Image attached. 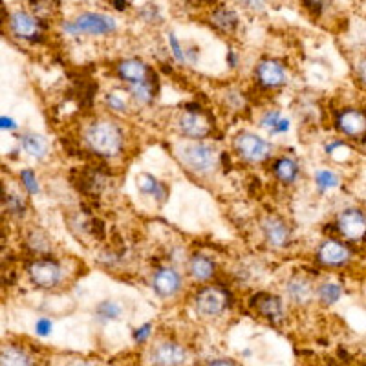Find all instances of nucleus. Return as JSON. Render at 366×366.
Here are the masks:
<instances>
[{"instance_id": "f257e3e1", "label": "nucleus", "mask_w": 366, "mask_h": 366, "mask_svg": "<svg viewBox=\"0 0 366 366\" xmlns=\"http://www.w3.org/2000/svg\"><path fill=\"white\" fill-rule=\"evenodd\" d=\"M84 141L94 154L101 157H113L121 152L123 132L116 123H92L84 132Z\"/></svg>"}, {"instance_id": "f03ea898", "label": "nucleus", "mask_w": 366, "mask_h": 366, "mask_svg": "<svg viewBox=\"0 0 366 366\" xmlns=\"http://www.w3.org/2000/svg\"><path fill=\"white\" fill-rule=\"evenodd\" d=\"M116 28V18L105 13H81L74 21L62 24V30L70 35H109Z\"/></svg>"}, {"instance_id": "7ed1b4c3", "label": "nucleus", "mask_w": 366, "mask_h": 366, "mask_svg": "<svg viewBox=\"0 0 366 366\" xmlns=\"http://www.w3.org/2000/svg\"><path fill=\"white\" fill-rule=\"evenodd\" d=\"M235 148L240 157L249 163L264 162V160L270 157L271 150H273L270 141L262 140L260 135L253 134V132H242V134L236 135Z\"/></svg>"}, {"instance_id": "20e7f679", "label": "nucleus", "mask_w": 366, "mask_h": 366, "mask_svg": "<svg viewBox=\"0 0 366 366\" xmlns=\"http://www.w3.org/2000/svg\"><path fill=\"white\" fill-rule=\"evenodd\" d=\"M183 163L194 172H209L218 163V156L211 145L191 143L182 150Z\"/></svg>"}, {"instance_id": "39448f33", "label": "nucleus", "mask_w": 366, "mask_h": 366, "mask_svg": "<svg viewBox=\"0 0 366 366\" xmlns=\"http://www.w3.org/2000/svg\"><path fill=\"white\" fill-rule=\"evenodd\" d=\"M337 231L350 242H359L366 236V216L362 211L350 207L337 216Z\"/></svg>"}, {"instance_id": "423d86ee", "label": "nucleus", "mask_w": 366, "mask_h": 366, "mask_svg": "<svg viewBox=\"0 0 366 366\" xmlns=\"http://www.w3.org/2000/svg\"><path fill=\"white\" fill-rule=\"evenodd\" d=\"M28 273H30L31 282L43 289L55 288L62 280L61 266L53 260H35L28 267Z\"/></svg>"}, {"instance_id": "0eeeda50", "label": "nucleus", "mask_w": 366, "mask_h": 366, "mask_svg": "<svg viewBox=\"0 0 366 366\" xmlns=\"http://www.w3.org/2000/svg\"><path fill=\"white\" fill-rule=\"evenodd\" d=\"M226 293L218 288H204L194 296V306L201 317H218L226 310Z\"/></svg>"}, {"instance_id": "6e6552de", "label": "nucleus", "mask_w": 366, "mask_h": 366, "mask_svg": "<svg viewBox=\"0 0 366 366\" xmlns=\"http://www.w3.org/2000/svg\"><path fill=\"white\" fill-rule=\"evenodd\" d=\"M150 362L152 366H182L187 362V350L172 340L160 343L150 352Z\"/></svg>"}, {"instance_id": "1a4fd4ad", "label": "nucleus", "mask_w": 366, "mask_h": 366, "mask_svg": "<svg viewBox=\"0 0 366 366\" xmlns=\"http://www.w3.org/2000/svg\"><path fill=\"white\" fill-rule=\"evenodd\" d=\"M350 258H352L350 249L346 248L345 244H340V242H337V240L333 238H328L326 242H323L317 251V260L328 267L346 266L350 262Z\"/></svg>"}, {"instance_id": "9d476101", "label": "nucleus", "mask_w": 366, "mask_h": 366, "mask_svg": "<svg viewBox=\"0 0 366 366\" xmlns=\"http://www.w3.org/2000/svg\"><path fill=\"white\" fill-rule=\"evenodd\" d=\"M9 30L18 39L35 40L40 37V21L26 11H15L9 17Z\"/></svg>"}, {"instance_id": "9b49d317", "label": "nucleus", "mask_w": 366, "mask_h": 366, "mask_svg": "<svg viewBox=\"0 0 366 366\" xmlns=\"http://www.w3.org/2000/svg\"><path fill=\"white\" fill-rule=\"evenodd\" d=\"M152 288L160 296H174L182 288V277L174 267H160L152 277Z\"/></svg>"}, {"instance_id": "f8f14e48", "label": "nucleus", "mask_w": 366, "mask_h": 366, "mask_svg": "<svg viewBox=\"0 0 366 366\" xmlns=\"http://www.w3.org/2000/svg\"><path fill=\"white\" fill-rule=\"evenodd\" d=\"M251 308L258 311L264 318L271 321V323H279L284 317V306L279 296L267 295V293H258V295L251 296Z\"/></svg>"}, {"instance_id": "ddd939ff", "label": "nucleus", "mask_w": 366, "mask_h": 366, "mask_svg": "<svg viewBox=\"0 0 366 366\" xmlns=\"http://www.w3.org/2000/svg\"><path fill=\"white\" fill-rule=\"evenodd\" d=\"M337 128L350 138H359L366 132V113L357 109H346L337 118Z\"/></svg>"}, {"instance_id": "4468645a", "label": "nucleus", "mask_w": 366, "mask_h": 366, "mask_svg": "<svg viewBox=\"0 0 366 366\" xmlns=\"http://www.w3.org/2000/svg\"><path fill=\"white\" fill-rule=\"evenodd\" d=\"M262 231L264 236L274 248H284V245L289 244V238H292V233H289L288 223L284 220L277 218V216H267L264 222H262Z\"/></svg>"}, {"instance_id": "2eb2a0df", "label": "nucleus", "mask_w": 366, "mask_h": 366, "mask_svg": "<svg viewBox=\"0 0 366 366\" xmlns=\"http://www.w3.org/2000/svg\"><path fill=\"white\" fill-rule=\"evenodd\" d=\"M178 128L183 135L187 138H194V140H200L209 134L211 125L209 121L204 118V113H191L185 112L182 118L178 119Z\"/></svg>"}, {"instance_id": "dca6fc26", "label": "nucleus", "mask_w": 366, "mask_h": 366, "mask_svg": "<svg viewBox=\"0 0 366 366\" xmlns=\"http://www.w3.org/2000/svg\"><path fill=\"white\" fill-rule=\"evenodd\" d=\"M258 83L266 88H277L286 83V70L284 66L277 61H262L257 68Z\"/></svg>"}, {"instance_id": "f3484780", "label": "nucleus", "mask_w": 366, "mask_h": 366, "mask_svg": "<svg viewBox=\"0 0 366 366\" xmlns=\"http://www.w3.org/2000/svg\"><path fill=\"white\" fill-rule=\"evenodd\" d=\"M72 182L79 191L87 196H96L101 189V179L96 169L84 167L81 170H72Z\"/></svg>"}, {"instance_id": "a211bd4d", "label": "nucleus", "mask_w": 366, "mask_h": 366, "mask_svg": "<svg viewBox=\"0 0 366 366\" xmlns=\"http://www.w3.org/2000/svg\"><path fill=\"white\" fill-rule=\"evenodd\" d=\"M118 74H119V77L125 79L127 83L138 84V83H143V81H147L148 68L143 61H138V59H128V61L119 62Z\"/></svg>"}, {"instance_id": "6ab92c4d", "label": "nucleus", "mask_w": 366, "mask_h": 366, "mask_svg": "<svg viewBox=\"0 0 366 366\" xmlns=\"http://www.w3.org/2000/svg\"><path fill=\"white\" fill-rule=\"evenodd\" d=\"M214 270H216L214 262L211 260L209 257H205V255H194V257L191 258V262H189V273H191L192 279L198 280V282L209 280L214 274Z\"/></svg>"}, {"instance_id": "aec40b11", "label": "nucleus", "mask_w": 366, "mask_h": 366, "mask_svg": "<svg viewBox=\"0 0 366 366\" xmlns=\"http://www.w3.org/2000/svg\"><path fill=\"white\" fill-rule=\"evenodd\" d=\"M0 366H35L33 357L18 346H4L0 353Z\"/></svg>"}, {"instance_id": "412c9836", "label": "nucleus", "mask_w": 366, "mask_h": 366, "mask_svg": "<svg viewBox=\"0 0 366 366\" xmlns=\"http://www.w3.org/2000/svg\"><path fill=\"white\" fill-rule=\"evenodd\" d=\"M288 295L296 304H308L314 296V286H311L310 280L295 277L288 282Z\"/></svg>"}, {"instance_id": "4be33fe9", "label": "nucleus", "mask_w": 366, "mask_h": 366, "mask_svg": "<svg viewBox=\"0 0 366 366\" xmlns=\"http://www.w3.org/2000/svg\"><path fill=\"white\" fill-rule=\"evenodd\" d=\"M138 189H140L143 194H150V196L157 198L160 201H165V198H167L165 185L157 182L152 174H147V172H143V174L138 176Z\"/></svg>"}, {"instance_id": "5701e85b", "label": "nucleus", "mask_w": 366, "mask_h": 366, "mask_svg": "<svg viewBox=\"0 0 366 366\" xmlns=\"http://www.w3.org/2000/svg\"><path fill=\"white\" fill-rule=\"evenodd\" d=\"M156 88H157V77L156 74L150 75V79L143 81V83L131 84V94L135 101H140L143 105L150 103V101L156 97Z\"/></svg>"}, {"instance_id": "b1692460", "label": "nucleus", "mask_w": 366, "mask_h": 366, "mask_svg": "<svg viewBox=\"0 0 366 366\" xmlns=\"http://www.w3.org/2000/svg\"><path fill=\"white\" fill-rule=\"evenodd\" d=\"M21 140H22V148H24L30 156L37 157V160H43V157L48 154V143H46V140H44L43 135L24 134Z\"/></svg>"}, {"instance_id": "393cba45", "label": "nucleus", "mask_w": 366, "mask_h": 366, "mask_svg": "<svg viewBox=\"0 0 366 366\" xmlns=\"http://www.w3.org/2000/svg\"><path fill=\"white\" fill-rule=\"evenodd\" d=\"M211 22H213V26H216L218 30L222 31H233L236 30L238 26V15L233 11V9H227V8H218L214 9L213 17H211Z\"/></svg>"}, {"instance_id": "a878e982", "label": "nucleus", "mask_w": 366, "mask_h": 366, "mask_svg": "<svg viewBox=\"0 0 366 366\" xmlns=\"http://www.w3.org/2000/svg\"><path fill=\"white\" fill-rule=\"evenodd\" d=\"M273 172L280 182L293 183L296 179V176H299V167L289 157H280V160H277L273 163Z\"/></svg>"}, {"instance_id": "bb28decb", "label": "nucleus", "mask_w": 366, "mask_h": 366, "mask_svg": "<svg viewBox=\"0 0 366 366\" xmlns=\"http://www.w3.org/2000/svg\"><path fill=\"white\" fill-rule=\"evenodd\" d=\"M317 295H318V301L323 302V304L326 306L336 304L340 296H343V286L337 282H326L317 289Z\"/></svg>"}, {"instance_id": "cd10ccee", "label": "nucleus", "mask_w": 366, "mask_h": 366, "mask_svg": "<svg viewBox=\"0 0 366 366\" xmlns=\"http://www.w3.org/2000/svg\"><path fill=\"white\" fill-rule=\"evenodd\" d=\"M315 185H317L321 191H330V189H336L340 185V178L330 169H318L315 172Z\"/></svg>"}, {"instance_id": "c85d7f7f", "label": "nucleus", "mask_w": 366, "mask_h": 366, "mask_svg": "<svg viewBox=\"0 0 366 366\" xmlns=\"http://www.w3.org/2000/svg\"><path fill=\"white\" fill-rule=\"evenodd\" d=\"M28 248L33 251V253H48L50 251V240L48 236L44 235L43 231H33L28 236Z\"/></svg>"}, {"instance_id": "c756f323", "label": "nucleus", "mask_w": 366, "mask_h": 366, "mask_svg": "<svg viewBox=\"0 0 366 366\" xmlns=\"http://www.w3.org/2000/svg\"><path fill=\"white\" fill-rule=\"evenodd\" d=\"M121 315V306L113 301H103L97 306V317L101 321H113Z\"/></svg>"}, {"instance_id": "7c9ffc66", "label": "nucleus", "mask_w": 366, "mask_h": 366, "mask_svg": "<svg viewBox=\"0 0 366 366\" xmlns=\"http://www.w3.org/2000/svg\"><path fill=\"white\" fill-rule=\"evenodd\" d=\"M282 116H280L279 110H267L264 116L260 118V127L266 128L271 134H277V128H279L280 121H282Z\"/></svg>"}, {"instance_id": "2f4dec72", "label": "nucleus", "mask_w": 366, "mask_h": 366, "mask_svg": "<svg viewBox=\"0 0 366 366\" xmlns=\"http://www.w3.org/2000/svg\"><path fill=\"white\" fill-rule=\"evenodd\" d=\"M4 201L6 205H8L9 213L15 214V216H24V213H26V205H24L21 196H17V194H9V196L4 198Z\"/></svg>"}, {"instance_id": "473e14b6", "label": "nucleus", "mask_w": 366, "mask_h": 366, "mask_svg": "<svg viewBox=\"0 0 366 366\" xmlns=\"http://www.w3.org/2000/svg\"><path fill=\"white\" fill-rule=\"evenodd\" d=\"M21 179H22V183H24V187L28 189V192H30V194H37V192L40 191L35 172H33V170H31V169H24V170H22V172H21Z\"/></svg>"}, {"instance_id": "72a5a7b5", "label": "nucleus", "mask_w": 366, "mask_h": 366, "mask_svg": "<svg viewBox=\"0 0 366 366\" xmlns=\"http://www.w3.org/2000/svg\"><path fill=\"white\" fill-rule=\"evenodd\" d=\"M105 103L110 110H113V112H125V110H127V103H125V99L119 97L118 94H106Z\"/></svg>"}, {"instance_id": "f704fd0d", "label": "nucleus", "mask_w": 366, "mask_h": 366, "mask_svg": "<svg viewBox=\"0 0 366 366\" xmlns=\"http://www.w3.org/2000/svg\"><path fill=\"white\" fill-rule=\"evenodd\" d=\"M88 226H90V227H88V229H90V233H92V236H94V238H96V240H105L106 227H105V223H103V220L92 218Z\"/></svg>"}, {"instance_id": "c9c22d12", "label": "nucleus", "mask_w": 366, "mask_h": 366, "mask_svg": "<svg viewBox=\"0 0 366 366\" xmlns=\"http://www.w3.org/2000/svg\"><path fill=\"white\" fill-rule=\"evenodd\" d=\"M150 336H152V324L147 323L134 331V343L135 345H143L145 340H148Z\"/></svg>"}, {"instance_id": "e433bc0d", "label": "nucleus", "mask_w": 366, "mask_h": 366, "mask_svg": "<svg viewBox=\"0 0 366 366\" xmlns=\"http://www.w3.org/2000/svg\"><path fill=\"white\" fill-rule=\"evenodd\" d=\"M169 44H170V50H172V53H174L176 61H179V62L187 61V59H185V50L182 48V44H179V40L176 39L174 33H169Z\"/></svg>"}, {"instance_id": "4c0bfd02", "label": "nucleus", "mask_w": 366, "mask_h": 366, "mask_svg": "<svg viewBox=\"0 0 366 366\" xmlns=\"http://www.w3.org/2000/svg\"><path fill=\"white\" fill-rule=\"evenodd\" d=\"M53 330V323L50 321V318L46 317H40L39 321L35 323V331H37V336L40 337H48L50 333H52Z\"/></svg>"}, {"instance_id": "58836bf2", "label": "nucleus", "mask_w": 366, "mask_h": 366, "mask_svg": "<svg viewBox=\"0 0 366 366\" xmlns=\"http://www.w3.org/2000/svg\"><path fill=\"white\" fill-rule=\"evenodd\" d=\"M355 72H357V77L362 84L366 87V57L359 59L357 66H355Z\"/></svg>"}, {"instance_id": "ea45409f", "label": "nucleus", "mask_w": 366, "mask_h": 366, "mask_svg": "<svg viewBox=\"0 0 366 366\" xmlns=\"http://www.w3.org/2000/svg\"><path fill=\"white\" fill-rule=\"evenodd\" d=\"M0 127L4 128H8V131H15V128H17V123L13 121V119L11 118H6V116H2V118H0Z\"/></svg>"}, {"instance_id": "a19ab883", "label": "nucleus", "mask_w": 366, "mask_h": 366, "mask_svg": "<svg viewBox=\"0 0 366 366\" xmlns=\"http://www.w3.org/2000/svg\"><path fill=\"white\" fill-rule=\"evenodd\" d=\"M205 366H238V365L233 361H227V359H214V361L207 362Z\"/></svg>"}, {"instance_id": "79ce46f5", "label": "nucleus", "mask_w": 366, "mask_h": 366, "mask_svg": "<svg viewBox=\"0 0 366 366\" xmlns=\"http://www.w3.org/2000/svg\"><path fill=\"white\" fill-rule=\"evenodd\" d=\"M198 52H200V50H196V48L187 50V52H185V59H187V61H191V62H196L198 61Z\"/></svg>"}, {"instance_id": "37998d69", "label": "nucleus", "mask_w": 366, "mask_h": 366, "mask_svg": "<svg viewBox=\"0 0 366 366\" xmlns=\"http://www.w3.org/2000/svg\"><path fill=\"white\" fill-rule=\"evenodd\" d=\"M227 65L231 66V68H235L238 65V57H236V52H233V50L227 53Z\"/></svg>"}, {"instance_id": "c03bdc74", "label": "nucleus", "mask_w": 366, "mask_h": 366, "mask_svg": "<svg viewBox=\"0 0 366 366\" xmlns=\"http://www.w3.org/2000/svg\"><path fill=\"white\" fill-rule=\"evenodd\" d=\"M112 6H116V9H119V11H123V9H127L128 2H121V0H112Z\"/></svg>"}, {"instance_id": "a18cd8bd", "label": "nucleus", "mask_w": 366, "mask_h": 366, "mask_svg": "<svg viewBox=\"0 0 366 366\" xmlns=\"http://www.w3.org/2000/svg\"><path fill=\"white\" fill-rule=\"evenodd\" d=\"M74 366H96V365H92V362H87V361H77L74 362Z\"/></svg>"}]
</instances>
